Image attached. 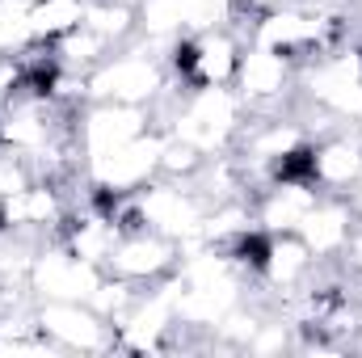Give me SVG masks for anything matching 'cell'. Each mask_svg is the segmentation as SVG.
<instances>
[{
    "label": "cell",
    "mask_w": 362,
    "mask_h": 358,
    "mask_svg": "<svg viewBox=\"0 0 362 358\" xmlns=\"http://www.w3.org/2000/svg\"><path fill=\"white\" fill-rule=\"evenodd\" d=\"M181 266V245L152 232V228H135V232H122L114 241V249L105 253L101 270L131 282V287H152V282H165L173 278Z\"/></svg>",
    "instance_id": "5"
},
{
    "label": "cell",
    "mask_w": 362,
    "mask_h": 358,
    "mask_svg": "<svg viewBox=\"0 0 362 358\" xmlns=\"http://www.w3.org/2000/svg\"><path fill=\"white\" fill-rule=\"evenodd\" d=\"M101 278H105V270L97 262L76 258L59 241L38 245L34 262L25 270V287H30L34 299H81V304H89Z\"/></svg>",
    "instance_id": "6"
},
{
    "label": "cell",
    "mask_w": 362,
    "mask_h": 358,
    "mask_svg": "<svg viewBox=\"0 0 362 358\" xmlns=\"http://www.w3.org/2000/svg\"><path fill=\"white\" fill-rule=\"evenodd\" d=\"M282 4H291V0H232V13H245V17L257 21V13H270V8H282Z\"/></svg>",
    "instance_id": "16"
},
{
    "label": "cell",
    "mask_w": 362,
    "mask_h": 358,
    "mask_svg": "<svg viewBox=\"0 0 362 358\" xmlns=\"http://www.w3.org/2000/svg\"><path fill=\"white\" fill-rule=\"evenodd\" d=\"M89 101H122V105H156L169 89V68L160 47L135 38L118 51H110L89 76Z\"/></svg>",
    "instance_id": "1"
},
{
    "label": "cell",
    "mask_w": 362,
    "mask_h": 358,
    "mask_svg": "<svg viewBox=\"0 0 362 358\" xmlns=\"http://www.w3.org/2000/svg\"><path fill=\"white\" fill-rule=\"evenodd\" d=\"M139 8V38L152 47H169L185 34V0H135Z\"/></svg>",
    "instance_id": "12"
},
{
    "label": "cell",
    "mask_w": 362,
    "mask_h": 358,
    "mask_svg": "<svg viewBox=\"0 0 362 358\" xmlns=\"http://www.w3.org/2000/svg\"><path fill=\"white\" fill-rule=\"evenodd\" d=\"M362 178V131L358 122L325 131L312 139V185L320 194H350Z\"/></svg>",
    "instance_id": "8"
},
{
    "label": "cell",
    "mask_w": 362,
    "mask_h": 358,
    "mask_svg": "<svg viewBox=\"0 0 362 358\" xmlns=\"http://www.w3.org/2000/svg\"><path fill=\"white\" fill-rule=\"evenodd\" d=\"M354 224H358V219H354V211H350V202H346L341 194H320V198L308 207V215L299 219L295 232L303 236V245L312 249L316 262H341Z\"/></svg>",
    "instance_id": "9"
},
{
    "label": "cell",
    "mask_w": 362,
    "mask_h": 358,
    "mask_svg": "<svg viewBox=\"0 0 362 358\" xmlns=\"http://www.w3.org/2000/svg\"><path fill=\"white\" fill-rule=\"evenodd\" d=\"M358 131H362V118H358Z\"/></svg>",
    "instance_id": "19"
},
{
    "label": "cell",
    "mask_w": 362,
    "mask_h": 358,
    "mask_svg": "<svg viewBox=\"0 0 362 358\" xmlns=\"http://www.w3.org/2000/svg\"><path fill=\"white\" fill-rule=\"evenodd\" d=\"M89 0H30L25 8V25H30V42H59L64 34H72L85 21Z\"/></svg>",
    "instance_id": "11"
},
{
    "label": "cell",
    "mask_w": 362,
    "mask_h": 358,
    "mask_svg": "<svg viewBox=\"0 0 362 358\" xmlns=\"http://www.w3.org/2000/svg\"><path fill=\"white\" fill-rule=\"evenodd\" d=\"M156 131L152 105H122V101H85L76 114V148L81 156L110 152L118 144H131L139 135Z\"/></svg>",
    "instance_id": "7"
},
{
    "label": "cell",
    "mask_w": 362,
    "mask_h": 358,
    "mask_svg": "<svg viewBox=\"0 0 362 358\" xmlns=\"http://www.w3.org/2000/svg\"><path fill=\"white\" fill-rule=\"evenodd\" d=\"M354 295H358V304H362V274H354Z\"/></svg>",
    "instance_id": "18"
},
{
    "label": "cell",
    "mask_w": 362,
    "mask_h": 358,
    "mask_svg": "<svg viewBox=\"0 0 362 358\" xmlns=\"http://www.w3.org/2000/svg\"><path fill=\"white\" fill-rule=\"evenodd\" d=\"M341 266L350 270V274H362V224H354V232H350V245L341 253Z\"/></svg>",
    "instance_id": "15"
},
{
    "label": "cell",
    "mask_w": 362,
    "mask_h": 358,
    "mask_svg": "<svg viewBox=\"0 0 362 358\" xmlns=\"http://www.w3.org/2000/svg\"><path fill=\"white\" fill-rule=\"evenodd\" d=\"M316 198L320 190L312 181H266L253 194V224L262 232H295Z\"/></svg>",
    "instance_id": "10"
},
{
    "label": "cell",
    "mask_w": 362,
    "mask_h": 358,
    "mask_svg": "<svg viewBox=\"0 0 362 358\" xmlns=\"http://www.w3.org/2000/svg\"><path fill=\"white\" fill-rule=\"evenodd\" d=\"M160 144H165V131L156 127V131H148L131 144L85 156V185L101 190V194H131V190L148 185L160 173Z\"/></svg>",
    "instance_id": "4"
},
{
    "label": "cell",
    "mask_w": 362,
    "mask_h": 358,
    "mask_svg": "<svg viewBox=\"0 0 362 358\" xmlns=\"http://www.w3.org/2000/svg\"><path fill=\"white\" fill-rule=\"evenodd\" d=\"M295 81H299V64H291L286 55H278L270 47L245 42L232 89L253 114H274V110H291Z\"/></svg>",
    "instance_id": "3"
},
{
    "label": "cell",
    "mask_w": 362,
    "mask_h": 358,
    "mask_svg": "<svg viewBox=\"0 0 362 358\" xmlns=\"http://www.w3.org/2000/svg\"><path fill=\"white\" fill-rule=\"evenodd\" d=\"M34 325L55 342L59 354H110L118 350V329L93 304L81 299H34Z\"/></svg>",
    "instance_id": "2"
},
{
    "label": "cell",
    "mask_w": 362,
    "mask_h": 358,
    "mask_svg": "<svg viewBox=\"0 0 362 358\" xmlns=\"http://www.w3.org/2000/svg\"><path fill=\"white\" fill-rule=\"evenodd\" d=\"M202 165H206V152H202V148H194L189 139H181V135H169V131H165V144H160V173H156V178L194 181Z\"/></svg>",
    "instance_id": "14"
},
{
    "label": "cell",
    "mask_w": 362,
    "mask_h": 358,
    "mask_svg": "<svg viewBox=\"0 0 362 358\" xmlns=\"http://www.w3.org/2000/svg\"><path fill=\"white\" fill-rule=\"evenodd\" d=\"M51 51H55V64L59 68H68V72H81V76H89L93 68L114 51L105 38H97L89 25H76L72 34H64L59 42H51Z\"/></svg>",
    "instance_id": "13"
},
{
    "label": "cell",
    "mask_w": 362,
    "mask_h": 358,
    "mask_svg": "<svg viewBox=\"0 0 362 358\" xmlns=\"http://www.w3.org/2000/svg\"><path fill=\"white\" fill-rule=\"evenodd\" d=\"M346 202H350V211H354V219H358V224H362V178L354 181V190L346 194Z\"/></svg>",
    "instance_id": "17"
}]
</instances>
